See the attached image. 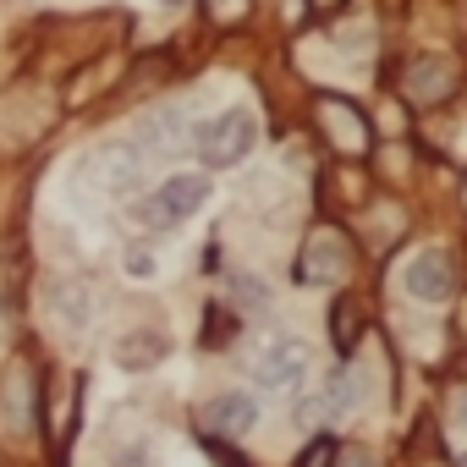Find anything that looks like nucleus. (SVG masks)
<instances>
[{
    "instance_id": "1",
    "label": "nucleus",
    "mask_w": 467,
    "mask_h": 467,
    "mask_svg": "<svg viewBox=\"0 0 467 467\" xmlns=\"http://www.w3.org/2000/svg\"><path fill=\"white\" fill-rule=\"evenodd\" d=\"M203 198H209V176H165L149 198H138V225H149V231H165V225H176V220H187V214H198L203 209Z\"/></svg>"
},
{
    "instance_id": "2",
    "label": "nucleus",
    "mask_w": 467,
    "mask_h": 467,
    "mask_svg": "<svg viewBox=\"0 0 467 467\" xmlns=\"http://www.w3.org/2000/svg\"><path fill=\"white\" fill-rule=\"evenodd\" d=\"M254 138H259V121H254V110H220L214 121H203L198 132H192V143H198V160L203 165H237L248 149H254Z\"/></svg>"
},
{
    "instance_id": "3",
    "label": "nucleus",
    "mask_w": 467,
    "mask_h": 467,
    "mask_svg": "<svg viewBox=\"0 0 467 467\" xmlns=\"http://www.w3.org/2000/svg\"><path fill=\"white\" fill-rule=\"evenodd\" d=\"M83 171H88L94 192H105V198H127V192H138L143 154H138L132 143H99L94 154H83Z\"/></svg>"
},
{
    "instance_id": "4",
    "label": "nucleus",
    "mask_w": 467,
    "mask_h": 467,
    "mask_svg": "<svg viewBox=\"0 0 467 467\" xmlns=\"http://www.w3.org/2000/svg\"><path fill=\"white\" fill-rule=\"evenodd\" d=\"M456 286H462V270H456V254H445V248H423L407 265V292L423 303H445Z\"/></svg>"
},
{
    "instance_id": "5",
    "label": "nucleus",
    "mask_w": 467,
    "mask_h": 467,
    "mask_svg": "<svg viewBox=\"0 0 467 467\" xmlns=\"http://www.w3.org/2000/svg\"><path fill=\"white\" fill-rule=\"evenodd\" d=\"M303 368H308V341H303V336H275V341H265L259 358H254V379L270 385V390L303 379Z\"/></svg>"
},
{
    "instance_id": "6",
    "label": "nucleus",
    "mask_w": 467,
    "mask_h": 467,
    "mask_svg": "<svg viewBox=\"0 0 467 467\" xmlns=\"http://www.w3.org/2000/svg\"><path fill=\"white\" fill-rule=\"evenodd\" d=\"M347 270H352V243L336 237V231H314L308 248H303V281L336 286V281H347Z\"/></svg>"
},
{
    "instance_id": "7",
    "label": "nucleus",
    "mask_w": 467,
    "mask_h": 467,
    "mask_svg": "<svg viewBox=\"0 0 467 467\" xmlns=\"http://www.w3.org/2000/svg\"><path fill=\"white\" fill-rule=\"evenodd\" d=\"M203 418H209V429H214V434L237 440V434H248V429H254L259 407H254V396H243V390H225V396H214V401L203 407Z\"/></svg>"
},
{
    "instance_id": "8",
    "label": "nucleus",
    "mask_w": 467,
    "mask_h": 467,
    "mask_svg": "<svg viewBox=\"0 0 467 467\" xmlns=\"http://www.w3.org/2000/svg\"><path fill=\"white\" fill-rule=\"evenodd\" d=\"M319 110H325V121L336 127V143H341V149H363V143H368V132H363V116H358V110H347L341 99H325Z\"/></svg>"
},
{
    "instance_id": "9",
    "label": "nucleus",
    "mask_w": 467,
    "mask_h": 467,
    "mask_svg": "<svg viewBox=\"0 0 467 467\" xmlns=\"http://www.w3.org/2000/svg\"><path fill=\"white\" fill-rule=\"evenodd\" d=\"M440 94H451V67L445 61H418L412 67V99H440Z\"/></svg>"
},
{
    "instance_id": "10",
    "label": "nucleus",
    "mask_w": 467,
    "mask_h": 467,
    "mask_svg": "<svg viewBox=\"0 0 467 467\" xmlns=\"http://www.w3.org/2000/svg\"><path fill=\"white\" fill-rule=\"evenodd\" d=\"M330 319H336V347H341V352H352V347H358V336H363V314H358V303H352V297H341Z\"/></svg>"
},
{
    "instance_id": "11",
    "label": "nucleus",
    "mask_w": 467,
    "mask_h": 467,
    "mask_svg": "<svg viewBox=\"0 0 467 467\" xmlns=\"http://www.w3.org/2000/svg\"><path fill=\"white\" fill-rule=\"evenodd\" d=\"M160 347H165L160 336H143V341L132 336V341H121V363L127 368H149V363H160Z\"/></svg>"
},
{
    "instance_id": "12",
    "label": "nucleus",
    "mask_w": 467,
    "mask_h": 467,
    "mask_svg": "<svg viewBox=\"0 0 467 467\" xmlns=\"http://www.w3.org/2000/svg\"><path fill=\"white\" fill-rule=\"evenodd\" d=\"M28 379H34V374L17 363V368H12V396H6V407H12V423H17V429L28 423Z\"/></svg>"
},
{
    "instance_id": "13",
    "label": "nucleus",
    "mask_w": 467,
    "mask_h": 467,
    "mask_svg": "<svg viewBox=\"0 0 467 467\" xmlns=\"http://www.w3.org/2000/svg\"><path fill=\"white\" fill-rule=\"evenodd\" d=\"M336 467H379V456L368 445H341L336 451Z\"/></svg>"
},
{
    "instance_id": "14",
    "label": "nucleus",
    "mask_w": 467,
    "mask_h": 467,
    "mask_svg": "<svg viewBox=\"0 0 467 467\" xmlns=\"http://www.w3.org/2000/svg\"><path fill=\"white\" fill-rule=\"evenodd\" d=\"M127 275H138V281H149V275H154V254H143V248H132V254H127Z\"/></svg>"
},
{
    "instance_id": "15",
    "label": "nucleus",
    "mask_w": 467,
    "mask_h": 467,
    "mask_svg": "<svg viewBox=\"0 0 467 467\" xmlns=\"http://www.w3.org/2000/svg\"><path fill=\"white\" fill-rule=\"evenodd\" d=\"M456 423L467 429V390H462V401H456Z\"/></svg>"
},
{
    "instance_id": "16",
    "label": "nucleus",
    "mask_w": 467,
    "mask_h": 467,
    "mask_svg": "<svg viewBox=\"0 0 467 467\" xmlns=\"http://www.w3.org/2000/svg\"><path fill=\"white\" fill-rule=\"evenodd\" d=\"M462 467H467V451H462Z\"/></svg>"
}]
</instances>
